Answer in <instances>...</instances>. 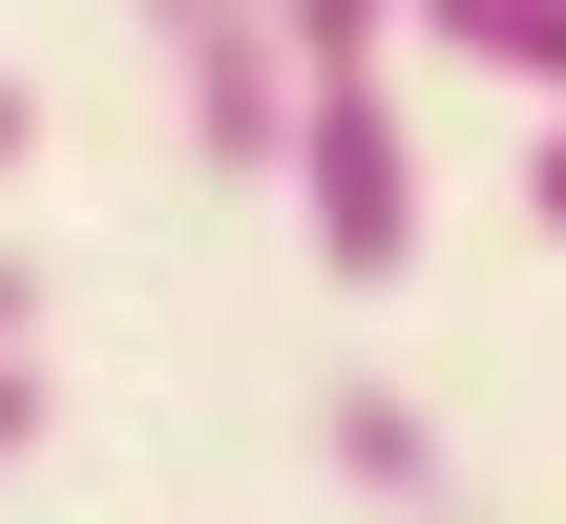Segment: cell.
<instances>
[{"label":"cell","mask_w":566,"mask_h":524,"mask_svg":"<svg viewBox=\"0 0 566 524\" xmlns=\"http://www.w3.org/2000/svg\"><path fill=\"white\" fill-rule=\"evenodd\" d=\"M336 462H357V483H378V504H420V483H441V462H420V420H399V399H336Z\"/></svg>","instance_id":"obj_4"},{"label":"cell","mask_w":566,"mask_h":524,"mask_svg":"<svg viewBox=\"0 0 566 524\" xmlns=\"http://www.w3.org/2000/svg\"><path fill=\"white\" fill-rule=\"evenodd\" d=\"M126 21H147V63H168V105H189V147H210V168H294L315 63H294V21H273V0H126Z\"/></svg>","instance_id":"obj_2"},{"label":"cell","mask_w":566,"mask_h":524,"mask_svg":"<svg viewBox=\"0 0 566 524\" xmlns=\"http://www.w3.org/2000/svg\"><path fill=\"white\" fill-rule=\"evenodd\" d=\"M273 21H294V63L336 84V63H378V21H420V0H273Z\"/></svg>","instance_id":"obj_5"},{"label":"cell","mask_w":566,"mask_h":524,"mask_svg":"<svg viewBox=\"0 0 566 524\" xmlns=\"http://www.w3.org/2000/svg\"><path fill=\"white\" fill-rule=\"evenodd\" d=\"M21 147H42V105H21V84H0V189H21Z\"/></svg>","instance_id":"obj_8"},{"label":"cell","mask_w":566,"mask_h":524,"mask_svg":"<svg viewBox=\"0 0 566 524\" xmlns=\"http://www.w3.org/2000/svg\"><path fill=\"white\" fill-rule=\"evenodd\" d=\"M21 441H42V357H0V462H21Z\"/></svg>","instance_id":"obj_6"},{"label":"cell","mask_w":566,"mask_h":524,"mask_svg":"<svg viewBox=\"0 0 566 524\" xmlns=\"http://www.w3.org/2000/svg\"><path fill=\"white\" fill-rule=\"evenodd\" d=\"M420 42L483 63V84H546V105H566V0H420Z\"/></svg>","instance_id":"obj_3"},{"label":"cell","mask_w":566,"mask_h":524,"mask_svg":"<svg viewBox=\"0 0 566 524\" xmlns=\"http://www.w3.org/2000/svg\"><path fill=\"white\" fill-rule=\"evenodd\" d=\"M525 210H546V252H566V126H546V147H525Z\"/></svg>","instance_id":"obj_7"},{"label":"cell","mask_w":566,"mask_h":524,"mask_svg":"<svg viewBox=\"0 0 566 524\" xmlns=\"http://www.w3.org/2000/svg\"><path fill=\"white\" fill-rule=\"evenodd\" d=\"M273 189H294V231H315L336 294H399V273H420V126H399L378 63H336V84L294 105V168H273Z\"/></svg>","instance_id":"obj_1"},{"label":"cell","mask_w":566,"mask_h":524,"mask_svg":"<svg viewBox=\"0 0 566 524\" xmlns=\"http://www.w3.org/2000/svg\"><path fill=\"white\" fill-rule=\"evenodd\" d=\"M0 357H21V252H0Z\"/></svg>","instance_id":"obj_9"}]
</instances>
